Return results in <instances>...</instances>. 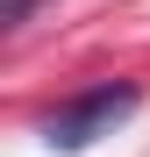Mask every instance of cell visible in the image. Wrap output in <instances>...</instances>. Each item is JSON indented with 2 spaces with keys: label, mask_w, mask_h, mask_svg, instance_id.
I'll use <instances>...</instances> for the list:
<instances>
[{
  "label": "cell",
  "mask_w": 150,
  "mask_h": 157,
  "mask_svg": "<svg viewBox=\"0 0 150 157\" xmlns=\"http://www.w3.org/2000/svg\"><path fill=\"white\" fill-rule=\"evenodd\" d=\"M29 7H36V0H7V7H0V21H7V29H21V21H29Z\"/></svg>",
  "instance_id": "2"
},
{
  "label": "cell",
  "mask_w": 150,
  "mask_h": 157,
  "mask_svg": "<svg viewBox=\"0 0 150 157\" xmlns=\"http://www.w3.org/2000/svg\"><path fill=\"white\" fill-rule=\"evenodd\" d=\"M136 107H143L136 86H93L79 100H64V107L43 121V136H50V150H86L100 136H114V121H129Z\"/></svg>",
  "instance_id": "1"
}]
</instances>
